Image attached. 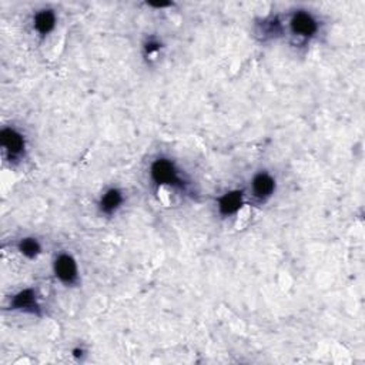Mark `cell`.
Returning a JSON list of instances; mask_svg holds the SVG:
<instances>
[{
	"label": "cell",
	"instance_id": "6da1fadb",
	"mask_svg": "<svg viewBox=\"0 0 365 365\" xmlns=\"http://www.w3.org/2000/svg\"><path fill=\"white\" fill-rule=\"evenodd\" d=\"M150 177L155 186L187 191L190 183L184 179L176 163L166 158L155 159L150 166Z\"/></svg>",
	"mask_w": 365,
	"mask_h": 365
},
{
	"label": "cell",
	"instance_id": "7a4b0ae2",
	"mask_svg": "<svg viewBox=\"0 0 365 365\" xmlns=\"http://www.w3.org/2000/svg\"><path fill=\"white\" fill-rule=\"evenodd\" d=\"M0 147L4 151V158L12 165L23 160L26 154V137L25 134L13 127L5 126L0 130Z\"/></svg>",
	"mask_w": 365,
	"mask_h": 365
},
{
	"label": "cell",
	"instance_id": "3957f363",
	"mask_svg": "<svg viewBox=\"0 0 365 365\" xmlns=\"http://www.w3.org/2000/svg\"><path fill=\"white\" fill-rule=\"evenodd\" d=\"M288 29L294 37L309 40L316 37L320 30V22L309 11H294L288 18Z\"/></svg>",
	"mask_w": 365,
	"mask_h": 365
},
{
	"label": "cell",
	"instance_id": "277c9868",
	"mask_svg": "<svg viewBox=\"0 0 365 365\" xmlns=\"http://www.w3.org/2000/svg\"><path fill=\"white\" fill-rule=\"evenodd\" d=\"M53 273L65 286H76L79 283V266L76 258L69 252H59L53 262Z\"/></svg>",
	"mask_w": 365,
	"mask_h": 365
},
{
	"label": "cell",
	"instance_id": "5b68a950",
	"mask_svg": "<svg viewBox=\"0 0 365 365\" xmlns=\"http://www.w3.org/2000/svg\"><path fill=\"white\" fill-rule=\"evenodd\" d=\"M9 308L13 311L26 312V314L40 316V302L39 297L34 288H23L18 293H15L9 298Z\"/></svg>",
	"mask_w": 365,
	"mask_h": 365
},
{
	"label": "cell",
	"instance_id": "8992f818",
	"mask_svg": "<svg viewBox=\"0 0 365 365\" xmlns=\"http://www.w3.org/2000/svg\"><path fill=\"white\" fill-rule=\"evenodd\" d=\"M58 26L56 11L51 8H41L33 13L32 27L39 37H46L55 32Z\"/></svg>",
	"mask_w": 365,
	"mask_h": 365
},
{
	"label": "cell",
	"instance_id": "52a82bcc",
	"mask_svg": "<svg viewBox=\"0 0 365 365\" xmlns=\"http://www.w3.org/2000/svg\"><path fill=\"white\" fill-rule=\"evenodd\" d=\"M276 179L269 172H260L251 180V194L258 201H267L276 193Z\"/></svg>",
	"mask_w": 365,
	"mask_h": 365
},
{
	"label": "cell",
	"instance_id": "ba28073f",
	"mask_svg": "<svg viewBox=\"0 0 365 365\" xmlns=\"http://www.w3.org/2000/svg\"><path fill=\"white\" fill-rule=\"evenodd\" d=\"M124 203V194L120 188L112 187L104 191L98 200V210L104 216H115Z\"/></svg>",
	"mask_w": 365,
	"mask_h": 365
},
{
	"label": "cell",
	"instance_id": "9c48e42d",
	"mask_svg": "<svg viewBox=\"0 0 365 365\" xmlns=\"http://www.w3.org/2000/svg\"><path fill=\"white\" fill-rule=\"evenodd\" d=\"M243 201H244L243 190L227 191L217 200V210L223 217L234 216L240 212V208L243 207Z\"/></svg>",
	"mask_w": 365,
	"mask_h": 365
},
{
	"label": "cell",
	"instance_id": "30bf717a",
	"mask_svg": "<svg viewBox=\"0 0 365 365\" xmlns=\"http://www.w3.org/2000/svg\"><path fill=\"white\" fill-rule=\"evenodd\" d=\"M41 250H43V247H41L40 241L34 237H23L18 243V251L29 260L37 258L41 254Z\"/></svg>",
	"mask_w": 365,
	"mask_h": 365
},
{
	"label": "cell",
	"instance_id": "8fae6325",
	"mask_svg": "<svg viewBox=\"0 0 365 365\" xmlns=\"http://www.w3.org/2000/svg\"><path fill=\"white\" fill-rule=\"evenodd\" d=\"M162 43H160V40H158V39H154V37H151V39H148L146 43H144V56L146 58H151V56H154V55H158L159 51H160V49H162Z\"/></svg>",
	"mask_w": 365,
	"mask_h": 365
}]
</instances>
